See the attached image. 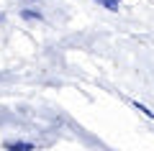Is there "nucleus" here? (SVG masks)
Returning a JSON list of instances; mask_svg holds the SVG:
<instances>
[{"label": "nucleus", "instance_id": "obj_2", "mask_svg": "<svg viewBox=\"0 0 154 151\" xmlns=\"http://www.w3.org/2000/svg\"><path fill=\"white\" fill-rule=\"evenodd\" d=\"M21 18H23V21H38V23H41V21H44V13L36 11V8H23Z\"/></svg>", "mask_w": 154, "mask_h": 151}, {"label": "nucleus", "instance_id": "obj_5", "mask_svg": "<svg viewBox=\"0 0 154 151\" xmlns=\"http://www.w3.org/2000/svg\"><path fill=\"white\" fill-rule=\"evenodd\" d=\"M23 3H36V0H23Z\"/></svg>", "mask_w": 154, "mask_h": 151}, {"label": "nucleus", "instance_id": "obj_1", "mask_svg": "<svg viewBox=\"0 0 154 151\" xmlns=\"http://www.w3.org/2000/svg\"><path fill=\"white\" fill-rule=\"evenodd\" d=\"M3 146H5L8 151H33V149H36L31 141H5Z\"/></svg>", "mask_w": 154, "mask_h": 151}, {"label": "nucleus", "instance_id": "obj_4", "mask_svg": "<svg viewBox=\"0 0 154 151\" xmlns=\"http://www.w3.org/2000/svg\"><path fill=\"white\" fill-rule=\"evenodd\" d=\"M134 108H136L141 115H146V118H152V120H154V110L149 108V105H144V103H139V100H134Z\"/></svg>", "mask_w": 154, "mask_h": 151}, {"label": "nucleus", "instance_id": "obj_3", "mask_svg": "<svg viewBox=\"0 0 154 151\" xmlns=\"http://www.w3.org/2000/svg\"><path fill=\"white\" fill-rule=\"evenodd\" d=\"M93 3H98L100 8H105L110 13H118V8H121V0H93Z\"/></svg>", "mask_w": 154, "mask_h": 151}]
</instances>
